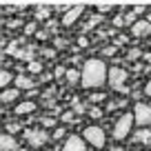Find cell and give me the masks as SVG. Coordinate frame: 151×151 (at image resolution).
I'll use <instances>...</instances> for the list:
<instances>
[{
    "label": "cell",
    "instance_id": "6da1fadb",
    "mask_svg": "<svg viewBox=\"0 0 151 151\" xmlns=\"http://www.w3.org/2000/svg\"><path fill=\"white\" fill-rule=\"evenodd\" d=\"M109 82V67L98 58H91L82 65V82L85 89H100Z\"/></svg>",
    "mask_w": 151,
    "mask_h": 151
},
{
    "label": "cell",
    "instance_id": "7a4b0ae2",
    "mask_svg": "<svg viewBox=\"0 0 151 151\" xmlns=\"http://www.w3.org/2000/svg\"><path fill=\"white\" fill-rule=\"evenodd\" d=\"M82 136H85V140L89 142L93 149H98V151H102L104 147H107V133H104V129L98 127V124H89V127H85Z\"/></svg>",
    "mask_w": 151,
    "mask_h": 151
},
{
    "label": "cell",
    "instance_id": "3957f363",
    "mask_svg": "<svg viewBox=\"0 0 151 151\" xmlns=\"http://www.w3.org/2000/svg\"><path fill=\"white\" fill-rule=\"evenodd\" d=\"M133 124H136V118H133V111L131 113H122L118 120H116V124H113V140H124V138L131 133Z\"/></svg>",
    "mask_w": 151,
    "mask_h": 151
},
{
    "label": "cell",
    "instance_id": "277c9868",
    "mask_svg": "<svg viewBox=\"0 0 151 151\" xmlns=\"http://www.w3.org/2000/svg\"><path fill=\"white\" fill-rule=\"evenodd\" d=\"M127 78H129L127 69H122V67H109V82H107V85L111 87V89H116V91H120V89L127 91V89H124Z\"/></svg>",
    "mask_w": 151,
    "mask_h": 151
},
{
    "label": "cell",
    "instance_id": "5b68a950",
    "mask_svg": "<svg viewBox=\"0 0 151 151\" xmlns=\"http://www.w3.org/2000/svg\"><path fill=\"white\" fill-rule=\"evenodd\" d=\"M133 118H136V124L140 129L149 127L151 124V107L147 102H136L133 104Z\"/></svg>",
    "mask_w": 151,
    "mask_h": 151
},
{
    "label": "cell",
    "instance_id": "8992f818",
    "mask_svg": "<svg viewBox=\"0 0 151 151\" xmlns=\"http://www.w3.org/2000/svg\"><path fill=\"white\" fill-rule=\"evenodd\" d=\"M87 145L89 142L85 140V136H78V133H71V136L65 138L60 151H87Z\"/></svg>",
    "mask_w": 151,
    "mask_h": 151
},
{
    "label": "cell",
    "instance_id": "52a82bcc",
    "mask_svg": "<svg viewBox=\"0 0 151 151\" xmlns=\"http://www.w3.org/2000/svg\"><path fill=\"white\" fill-rule=\"evenodd\" d=\"M24 138H27V142L31 147H36V149H40V147H45L49 142V133L45 131V129H29V131L24 133Z\"/></svg>",
    "mask_w": 151,
    "mask_h": 151
},
{
    "label": "cell",
    "instance_id": "ba28073f",
    "mask_svg": "<svg viewBox=\"0 0 151 151\" xmlns=\"http://www.w3.org/2000/svg\"><path fill=\"white\" fill-rule=\"evenodd\" d=\"M131 36L133 38H149L151 36V20H136L131 22Z\"/></svg>",
    "mask_w": 151,
    "mask_h": 151
},
{
    "label": "cell",
    "instance_id": "9c48e42d",
    "mask_svg": "<svg viewBox=\"0 0 151 151\" xmlns=\"http://www.w3.org/2000/svg\"><path fill=\"white\" fill-rule=\"evenodd\" d=\"M20 93H22V89H18V87H7V89H2V93H0V102L2 104H11V102H18Z\"/></svg>",
    "mask_w": 151,
    "mask_h": 151
},
{
    "label": "cell",
    "instance_id": "30bf717a",
    "mask_svg": "<svg viewBox=\"0 0 151 151\" xmlns=\"http://www.w3.org/2000/svg\"><path fill=\"white\" fill-rule=\"evenodd\" d=\"M82 14H85V9H82V7H73V9H69L65 16H62V24H65V27H73Z\"/></svg>",
    "mask_w": 151,
    "mask_h": 151
},
{
    "label": "cell",
    "instance_id": "8fae6325",
    "mask_svg": "<svg viewBox=\"0 0 151 151\" xmlns=\"http://www.w3.org/2000/svg\"><path fill=\"white\" fill-rule=\"evenodd\" d=\"M0 149L2 151H16L18 149V140H16L14 133H9V131L2 133V138H0Z\"/></svg>",
    "mask_w": 151,
    "mask_h": 151
},
{
    "label": "cell",
    "instance_id": "7c38bea8",
    "mask_svg": "<svg viewBox=\"0 0 151 151\" xmlns=\"http://www.w3.org/2000/svg\"><path fill=\"white\" fill-rule=\"evenodd\" d=\"M36 111V102L33 100H24V102H18L14 107V113L16 116H29V113Z\"/></svg>",
    "mask_w": 151,
    "mask_h": 151
},
{
    "label": "cell",
    "instance_id": "4fadbf2b",
    "mask_svg": "<svg viewBox=\"0 0 151 151\" xmlns=\"http://www.w3.org/2000/svg\"><path fill=\"white\" fill-rule=\"evenodd\" d=\"M65 82L69 87H73V85H80L82 82V71H78V69H67V76H65Z\"/></svg>",
    "mask_w": 151,
    "mask_h": 151
},
{
    "label": "cell",
    "instance_id": "5bb4252c",
    "mask_svg": "<svg viewBox=\"0 0 151 151\" xmlns=\"http://www.w3.org/2000/svg\"><path fill=\"white\" fill-rule=\"evenodd\" d=\"M16 87L18 89H22V91H27V89H33V80L29 78V76H24V73H20V76H16Z\"/></svg>",
    "mask_w": 151,
    "mask_h": 151
},
{
    "label": "cell",
    "instance_id": "9a60e30c",
    "mask_svg": "<svg viewBox=\"0 0 151 151\" xmlns=\"http://www.w3.org/2000/svg\"><path fill=\"white\" fill-rule=\"evenodd\" d=\"M136 140H138V142H145V145L151 147V129H149V127L140 129V131H138V136H136Z\"/></svg>",
    "mask_w": 151,
    "mask_h": 151
},
{
    "label": "cell",
    "instance_id": "2e32d148",
    "mask_svg": "<svg viewBox=\"0 0 151 151\" xmlns=\"http://www.w3.org/2000/svg\"><path fill=\"white\" fill-rule=\"evenodd\" d=\"M11 80H16V76L11 73V71H2V76H0V87H2V89H7V87H9V82Z\"/></svg>",
    "mask_w": 151,
    "mask_h": 151
},
{
    "label": "cell",
    "instance_id": "e0dca14e",
    "mask_svg": "<svg viewBox=\"0 0 151 151\" xmlns=\"http://www.w3.org/2000/svg\"><path fill=\"white\" fill-rule=\"evenodd\" d=\"M33 49H16V58H20V60H33Z\"/></svg>",
    "mask_w": 151,
    "mask_h": 151
},
{
    "label": "cell",
    "instance_id": "ac0fdd59",
    "mask_svg": "<svg viewBox=\"0 0 151 151\" xmlns=\"http://www.w3.org/2000/svg\"><path fill=\"white\" fill-rule=\"evenodd\" d=\"M27 71H29V73H42V65L36 62V60H29L27 62Z\"/></svg>",
    "mask_w": 151,
    "mask_h": 151
},
{
    "label": "cell",
    "instance_id": "d6986e66",
    "mask_svg": "<svg viewBox=\"0 0 151 151\" xmlns=\"http://www.w3.org/2000/svg\"><path fill=\"white\" fill-rule=\"evenodd\" d=\"M127 22H129V18H127V16H122V14H118L116 18H113V27H124Z\"/></svg>",
    "mask_w": 151,
    "mask_h": 151
},
{
    "label": "cell",
    "instance_id": "ffe728a7",
    "mask_svg": "<svg viewBox=\"0 0 151 151\" xmlns=\"http://www.w3.org/2000/svg\"><path fill=\"white\" fill-rule=\"evenodd\" d=\"M89 100H91V102H102V100H104V91H100V93H91Z\"/></svg>",
    "mask_w": 151,
    "mask_h": 151
},
{
    "label": "cell",
    "instance_id": "44dd1931",
    "mask_svg": "<svg viewBox=\"0 0 151 151\" xmlns=\"http://www.w3.org/2000/svg\"><path fill=\"white\" fill-rule=\"evenodd\" d=\"M60 120H62V122H71V120H73V111H71V109H69V111H65Z\"/></svg>",
    "mask_w": 151,
    "mask_h": 151
},
{
    "label": "cell",
    "instance_id": "7402d4cb",
    "mask_svg": "<svg viewBox=\"0 0 151 151\" xmlns=\"http://www.w3.org/2000/svg\"><path fill=\"white\" fill-rule=\"evenodd\" d=\"M53 76H56V78H65V76H67V69H65V67H56Z\"/></svg>",
    "mask_w": 151,
    "mask_h": 151
},
{
    "label": "cell",
    "instance_id": "603a6c76",
    "mask_svg": "<svg viewBox=\"0 0 151 151\" xmlns=\"http://www.w3.org/2000/svg\"><path fill=\"white\" fill-rule=\"evenodd\" d=\"M40 124H42V127H56V120H53V118H42Z\"/></svg>",
    "mask_w": 151,
    "mask_h": 151
},
{
    "label": "cell",
    "instance_id": "cb8c5ba5",
    "mask_svg": "<svg viewBox=\"0 0 151 151\" xmlns=\"http://www.w3.org/2000/svg\"><path fill=\"white\" fill-rule=\"evenodd\" d=\"M100 20H102V18H100V16H93V18H91V20H89V24H87V31H89V29H93V27H96V24H98V22H100Z\"/></svg>",
    "mask_w": 151,
    "mask_h": 151
},
{
    "label": "cell",
    "instance_id": "d4e9b609",
    "mask_svg": "<svg viewBox=\"0 0 151 151\" xmlns=\"http://www.w3.org/2000/svg\"><path fill=\"white\" fill-rule=\"evenodd\" d=\"M140 56H142V53L138 51V49H131V51H129V56H127V58H129V60H138V58H140Z\"/></svg>",
    "mask_w": 151,
    "mask_h": 151
},
{
    "label": "cell",
    "instance_id": "484cf974",
    "mask_svg": "<svg viewBox=\"0 0 151 151\" xmlns=\"http://www.w3.org/2000/svg\"><path fill=\"white\" fill-rule=\"evenodd\" d=\"M7 131H9V133H18L20 131V124H14V122L7 124Z\"/></svg>",
    "mask_w": 151,
    "mask_h": 151
},
{
    "label": "cell",
    "instance_id": "4316f807",
    "mask_svg": "<svg viewBox=\"0 0 151 151\" xmlns=\"http://www.w3.org/2000/svg\"><path fill=\"white\" fill-rule=\"evenodd\" d=\"M53 138H56V140H60V138H65V129H62V127H58L56 131H53Z\"/></svg>",
    "mask_w": 151,
    "mask_h": 151
},
{
    "label": "cell",
    "instance_id": "83f0119b",
    "mask_svg": "<svg viewBox=\"0 0 151 151\" xmlns=\"http://www.w3.org/2000/svg\"><path fill=\"white\" fill-rule=\"evenodd\" d=\"M33 31H36V22H27V27H24V33L29 36V33H33Z\"/></svg>",
    "mask_w": 151,
    "mask_h": 151
},
{
    "label": "cell",
    "instance_id": "f1b7e54d",
    "mask_svg": "<svg viewBox=\"0 0 151 151\" xmlns=\"http://www.w3.org/2000/svg\"><path fill=\"white\" fill-rule=\"evenodd\" d=\"M89 113H91V118H100V116H102V111H100L98 107H91V111H89Z\"/></svg>",
    "mask_w": 151,
    "mask_h": 151
},
{
    "label": "cell",
    "instance_id": "f546056e",
    "mask_svg": "<svg viewBox=\"0 0 151 151\" xmlns=\"http://www.w3.org/2000/svg\"><path fill=\"white\" fill-rule=\"evenodd\" d=\"M116 51H118V47H107L104 49V56H113Z\"/></svg>",
    "mask_w": 151,
    "mask_h": 151
},
{
    "label": "cell",
    "instance_id": "4dcf8cb0",
    "mask_svg": "<svg viewBox=\"0 0 151 151\" xmlns=\"http://www.w3.org/2000/svg\"><path fill=\"white\" fill-rule=\"evenodd\" d=\"M145 93H147V96H149V98H151V78H149V82H147V85H145Z\"/></svg>",
    "mask_w": 151,
    "mask_h": 151
},
{
    "label": "cell",
    "instance_id": "1f68e13d",
    "mask_svg": "<svg viewBox=\"0 0 151 151\" xmlns=\"http://www.w3.org/2000/svg\"><path fill=\"white\" fill-rule=\"evenodd\" d=\"M42 53H45V56H49V58H53V56H56V51H53V49H45Z\"/></svg>",
    "mask_w": 151,
    "mask_h": 151
},
{
    "label": "cell",
    "instance_id": "d6a6232c",
    "mask_svg": "<svg viewBox=\"0 0 151 151\" xmlns=\"http://www.w3.org/2000/svg\"><path fill=\"white\" fill-rule=\"evenodd\" d=\"M145 60H147V62L151 65V53H145Z\"/></svg>",
    "mask_w": 151,
    "mask_h": 151
},
{
    "label": "cell",
    "instance_id": "836d02e7",
    "mask_svg": "<svg viewBox=\"0 0 151 151\" xmlns=\"http://www.w3.org/2000/svg\"><path fill=\"white\" fill-rule=\"evenodd\" d=\"M147 20H151V16H149V18H147Z\"/></svg>",
    "mask_w": 151,
    "mask_h": 151
}]
</instances>
